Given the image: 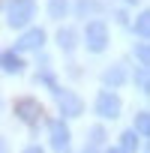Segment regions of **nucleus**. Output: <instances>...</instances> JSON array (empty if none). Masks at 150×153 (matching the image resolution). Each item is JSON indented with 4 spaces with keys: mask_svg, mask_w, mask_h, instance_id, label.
Segmentation results:
<instances>
[{
    "mask_svg": "<svg viewBox=\"0 0 150 153\" xmlns=\"http://www.w3.org/2000/svg\"><path fill=\"white\" fill-rule=\"evenodd\" d=\"M84 42H87V51L102 54L108 48V24L105 21H90L87 30H84Z\"/></svg>",
    "mask_w": 150,
    "mask_h": 153,
    "instance_id": "f257e3e1",
    "label": "nucleus"
},
{
    "mask_svg": "<svg viewBox=\"0 0 150 153\" xmlns=\"http://www.w3.org/2000/svg\"><path fill=\"white\" fill-rule=\"evenodd\" d=\"M33 0H12L9 9H6V21L9 27H27L30 18H33Z\"/></svg>",
    "mask_w": 150,
    "mask_h": 153,
    "instance_id": "f03ea898",
    "label": "nucleus"
},
{
    "mask_svg": "<svg viewBox=\"0 0 150 153\" xmlns=\"http://www.w3.org/2000/svg\"><path fill=\"white\" fill-rule=\"evenodd\" d=\"M15 117H18L21 123H27V126L39 123V117H42V105H39V99H30V96L18 99V102H15Z\"/></svg>",
    "mask_w": 150,
    "mask_h": 153,
    "instance_id": "7ed1b4c3",
    "label": "nucleus"
},
{
    "mask_svg": "<svg viewBox=\"0 0 150 153\" xmlns=\"http://www.w3.org/2000/svg\"><path fill=\"white\" fill-rule=\"evenodd\" d=\"M96 111H99V117H105V120H114V117L120 114V96H117V93H108V90H102V93L96 96Z\"/></svg>",
    "mask_w": 150,
    "mask_h": 153,
    "instance_id": "20e7f679",
    "label": "nucleus"
},
{
    "mask_svg": "<svg viewBox=\"0 0 150 153\" xmlns=\"http://www.w3.org/2000/svg\"><path fill=\"white\" fill-rule=\"evenodd\" d=\"M57 105H60V114L63 117H78L84 111V102L75 96L72 90H57Z\"/></svg>",
    "mask_w": 150,
    "mask_h": 153,
    "instance_id": "39448f33",
    "label": "nucleus"
},
{
    "mask_svg": "<svg viewBox=\"0 0 150 153\" xmlns=\"http://www.w3.org/2000/svg\"><path fill=\"white\" fill-rule=\"evenodd\" d=\"M45 45V30L42 27H33L27 33H21V39L15 42V51H39Z\"/></svg>",
    "mask_w": 150,
    "mask_h": 153,
    "instance_id": "423d86ee",
    "label": "nucleus"
},
{
    "mask_svg": "<svg viewBox=\"0 0 150 153\" xmlns=\"http://www.w3.org/2000/svg\"><path fill=\"white\" fill-rule=\"evenodd\" d=\"M51 147H54L57 153H63V150L69 147V126H66L63 120H54V123H51Z\"/></svg>",
    "mask_w": 150,
    "mask_h": 153,
    "instance_id": "0eeeda50",
    "label": "nucleus"
},
{
    "mask_svg": "<svg viewBox=\"0 0 150 153\" xmlns=\"http://www.w3.org/2000/svg\"><path fill=\"white\" fill-rule=\"evenodd\" d=\"M102 81L108 84V87H120V84H126V69L117 63V66H108L105 69V75H102Z\"/></svg>",
    "mask_w": 150,
    "mask_h": 153,
    "instance_id": "6e6552de",
    "label": "nucleus"
},
{
    "mask_svg": "<svg viewBox=\"0 0 150 153\" xmlns=\"http://www.w3.org/2000/svg\"><path fill=\"white\" fill-rule=\"evenodd\" d=\"M0 66H3L9 75H18V72H24V60H21L15 51H6L3 57H0Z\"/></svg>",
    "mask_w": 150,
    "mask_h": 153,
    "instance_id": "1a4fd4ad",
    "label": "nucleus"
},
{
    "mask_svg": "<svg viewBox=\"0 0 150 153\" xmlns=\"http://www.w3.org/2000/svg\"><path fill=\"white\" fill-rule=\"evenodd\" d=\"M57 45H60L63 51H75V45H78V33H75L72 27H60V33H57Z\"/></svg>",
    "mask_w": 150,
    "mask_h": 153,
    "instance_id": "9d476101",
    "label": "nucleus"
},
{
    "mask_svg": "<svg viewBox=\"0 0 150 153\" xmlns=\"http://www.w3.org/2000/svg\"><path fill=\"white\" fill-rule=\"evenodd\" d=\"M120 150H123V153H132V150H138V135H135V129L123 132V138H120Z\"/></svg>",
    "mask_w": 150,
    "mask_h": 153,
    "instance_id": "9b49d317",
    "label": "nucleus"
},
{
    "mask_svg": "<svg viewBox=\"0 0 150 153\" xmlns=\"http://www.w3.org/2000/svg\"><path fill=\"white\" fill-rule=\"evenodd\" d=\"M66 3H69V0H48V15H51V18H63L66 9H69Z\"/></svg>",
    "mask_w": 150,
    "mask_h": 153,
    "instance_id": "f8f14e48",
    "label": "nucleus"
},
{
    "mask_svg": "<svg viewBox=\"0 0 150 153\" xmlns=\"http://www.w3.org/2000/svg\"><path fill=\"white\" fill-rule=\"evenodd\" d=\"M96 9H99L96 0H78V6H75V12H78V15H93Z\"/></svg>",
    "mask_w": 150,
    "mask_h": 153,
    "instance_id": "ddd939ff",
    "label": "nucleus"
},
{
    "mask_svg": "<svg viewBox=\"0 0 150 153\" xmlns=\"http://www.w3.org/2000/svg\"><path fill=\"white\" fill-rule=\"evenodd\" d=\"M135 33H138V36H147V33H150V15H147V12L138 15V21H135Z\"/></svg>",
    "mask_w": 150,
    "mask_h": 153,
    "instance_id": "4468645a",
    "label": "nucleus"
},
{
    "mask_svg": "<svg viewBox=\"0 0 150 153\" xmlns=\"http://www.w3.org/2000/svg\"><path fill=\"white\" fill-rule=\"evenodd\" d=\"M135 129H138L141 135H147V132H150V114H147V111H141V114L135 117Z\"/></svg>",
    "mask_w": 150,
    "mask_h": 153,
    "instance_id": "2eb2a0df",
    "label": "nucleus"
},
{
    "mask_svg": "<svg viewBox=\"0 0 150 153\" xmlns=\"http://www.w3.org/2000/svg\"><path fill=\"white\" fill-rule=\"evenodd\" d=\"M135 81H138V87H141V90L147 93V87H150V81H147V69H141V72L135 75Z\"/></svg>",
    "mask_w": 150,
    "mask_h": 153,
    "instance_id": "dca6fc26",
    "label": "nucleus"
},
{
    "mask_svg": "<svg viewBox=\"0 0 150 153\" xmlns=\"http://www.w3.org/2000/svg\"><path fill=\"white\" fill-rule=\"evenodd\" d=\"M135 57H138L141 63H147V57H150V48H147V45H138V48H135Z\"/></svg>",
    "mask_w": 150,
    "mask_h": 153,
    "instance_id": "f3484780",
    "label": "nucleus"
},
{
    "mask_svg": "<svg viewBox=\"0 0 150 153\" xmlns=\"http://www.w3.org/2000/svg\"><path fill=\"white\" fill-rule=\"evenodd\" d=\"M24 153H45L42 147H36V144H30V147H24Z\"/></svg>",
    "mask_w": 150,
    "mask_h": 153,
    "instance_id": "a211bd4d",
    "label": "nucleus"
},
{
    "mask_svg": "<svg viewBox=\"0 0 150 153\" xmlns=\"http://www.w3.org/2000/svg\"><path fill=\"white\" fill-rule=\"evenodd\" d=\"M0 153H6V141H3V135H0Z\"/></svg>",
    "mask_w": 150,
    "mask_h": 153,
    "instance_id": "6ab92c4d",
    "label": "nucleus"
},
{
    "mask_svg": "<svg viewBox=\"0 0 150 153\" xmlns=\"http://www.w3.org/2000/svg\"><path fill=\"white\" fill-rule=\"evenodd\" d=\"M84 153H99V147H87V150H84Z\"/></svg>",
    "mask_w": 150,
    "mask_h": 153,
    "instance_id": "aec40b11",
    "label": "nucleus"
},
{
    "mask_svg": "<svg viewBox=\"0 0 150 153\" xmlns=\"http://www.w3.org/2000/svg\"><path fill=\"white\" fill-rule=\"evenodd\" d=\"M108 153H123V150L120 147H108Z\"/></svg>",
    "mask_w": 150,
    "mask_h": 153,
    "instance_id": "412c9836",
    "label": "nucleus"
},
{
    "mask_svg": "<svg viewBox=\"0 0 150 153\" xmlns=\"http://www.w3.org/2000/svg\"><path fill=\"white\" fill-rule=\"evenodd\" d=\"M126 3H135V0H126Z\"/></svg>",
    "mask_w": 150,
    "mask_h": 153,
    "instance_id": "4be33fe9",
    "label": "nucleus"
},
{
    "mask_svg": "<svg viewBox=\"0 0 150 153\" xmlns=\"http://www.w3.org/2000/svg\"><path fill=\"white\" fill-rule=\"evenodd\" d=\"M63 153H69V150H63Z\"/></svg>",
    "mask_w": 150,
    "mask_h": 153,
    "instance_id": "5701e85b",
    "label": "nucleus"
}]
</instances>
